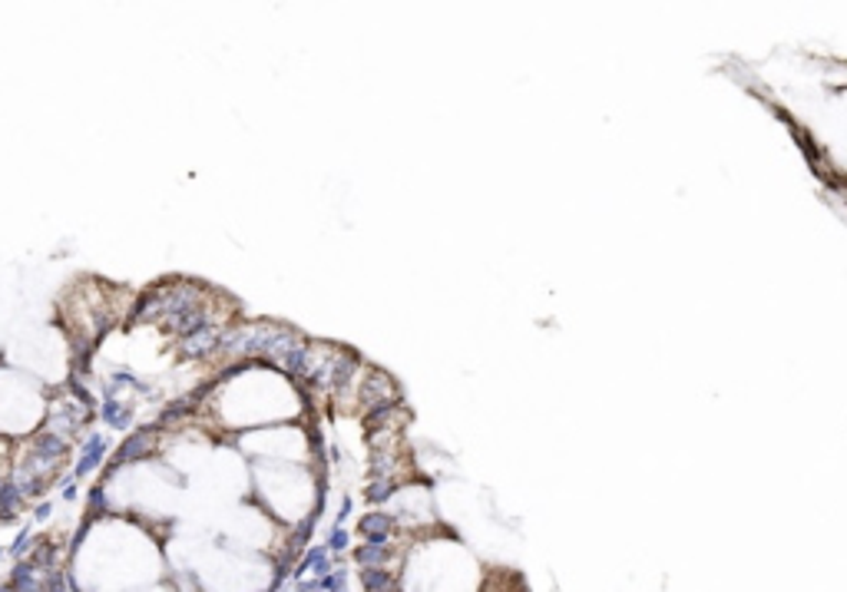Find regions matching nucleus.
<instances>
[{"label":"nucleus","mask_w":847,"mask_h":592,"mask_svg":"<svg viewBox=\"0 0 847 592\" xmlns=\"http://www.w3.org/2000/svg\"><path fill=\"white\" fill-rule=\"evenodd\" d=\"M0 477H7V474H0Z\"/></svg>","instance_id":"21"},{"label":"nucleus","mask_w":847,"mask_h":592,"mask_svg":"<svg viewBox=\"0 0 847 592\" xmlns=\"http://www.w3.org/2000/svg\"><path fill=\"white\" fill-rule=\"evenodd\" d=\"M159 434H162L159 424H146V427H139V431H133L126 441H119V447L109 454V467H106V474H103V484H106L119 467L142 464L146 457H152L156 447H159Z\"/></svg>","instance_id":"2"},{"label":"nucleus","mask_w":847,"mask_h":592,"mask_svg":"<svg viewBox=\"0 0 847 592\" xmlns=\"http://www.w3.org/2000/svg\"><path fill=\"white\" fill-rule=\"evenodd\" d=\"M99 421L109 427V431H129L133 427V404L129 401H103L99 404Z\"/></svg>","instance_id":"10"},{"label":"nucleus","mask_w":847,"mask_h":592,"mask_svg":"<svg viewBox=\"0 0 847 592\" xmlns=\"http://www.w3.org/2000/svg\"><path fill=\"white\" fill-rule=\"evenodd\" d=\"M3 557H7V547H0V560H3Z\"/></svg>","instance_id":"18"},{"label":"nucleus","mask_w":847,"mask_h":592,"mask_svg":"<svg viewBox=\"0 0 847 592\" xmlns=\"http://www.w3.org/2000/svg\"><path fill=\"white\" fill-rule=\"evenodd\" d=\"M89 417H96V411L93 408H86L83 401H76L66 388L53 398V404L43 411V431H50V434H60V437H66V441H73L86 424H89Z\"/></svg>","instance_id":"1"},{"label":"nucleus","mask_w":847,"mask_h":592,"mask_svg":"<svg viewBox=\"0 0 847 592\" xmlns=\"http://www.w3.org/2000/svg\"><path fill=\"white\" fill-rule=\"evenodd\" d=\"M358 586H361V592L401 590V573H394V570H358Z\"/></svg>","instance_id":"12"},{"label":"nucleus","mask_w":847,"mask_h":592,"mask_svg":"<svg viewBox=\"0 0 847 592\" xmlns=\"http://www.w3.org/2000/svg\"><path fill=\"white\" fill-rule=\"evenodd\" d=\"M325 547H328L335 557H348V553H351V530H348V527H331L328 537H325Z\"/></svg>","instance_id":"14"},{"label":"nucleus","mask_w":847,"mask_h":592,"mask_svg":"<svg viewBox=\"0 0 847 592\" xmlns=\"http://www.w3.org/2000/svg\"><path fill=\"white\" fill-rule=\"evenodd\" d=\"M7 480L20 490V497H23L27 504H30V500H36V504H40V500H43V494L53 487L50 480L36 477V474H33L27 464H20V461H13V464L7 467Z\"/></svg>","instance_id":"8"},{"label":"nucleus","mask_w":847,"mask_h":592,"mask_svg":"<svg viewBox=\"0 0 847 592\" xmlns=\"http://www.w3.org/2000/svg\"><path fill=\"white\" fill-rule=\"evenodd\" d=\"M3 480H7V477H0V487H3ZM0 520H3V507H0Z\"/></svg>","instance_id":"17"},{"label":"nucleus","mask_w":847,"mask_h":592,"mask_svg":"<svg viewBox=\"0 0 847 592\" xmlns=\"http://www.w3.org/2000/svg\"><path fill=\"white\" fill-rule=\"evenodd\" d=\"M229 325H209V328H199L192 331L189 338H179L176 341V358L179 361H209V358H219V345H222V331Z\"/></svg>","instance_id":"4"},{"label":"nucleus","mask_w":847,"mask_h":592,"mask_svg":"<svg viewBox=\"0 0 847 592\" xmlns=\"http://www.w3.org/2000/svg\"><path fill=\"white\" fill-rule=\"evenodd\" d=\"M50 517H53V504H50V500H40V504L33 507V527L46 524Z\"/></svg>","instance_id":"16"},{"label":"nucleus","mask_w":847,"mask_h":592,"mask_svg":"<svg viewBox=\"0 0 847 592\" xmlns=\"http://www.w3.org/2000/svg\"><path fill=\"white\" fill-rule=\"evenodd\" d=\"M278 592H292V590H288V586H285V590H278Z\"/></svg>","instance_id":"19"},{"label":"nucleus","mask_w":847,"mask_h":592,"mask_svg":"<svg viewBox=\"0 0 847 592\" xmlns=\"http://www.w3.org/2000/svg\"><path fill=\"white\" fill-rule=\"evenodd\" d=\"M109 454H113V441H109L106 434L93 431V434L80 444V457H76V464H73V480L80 484V480L93 477V474L103 467V461H106Z\"/></svg>","instance_id":"5"},{"label":"nucleus","mask_w":847,"mask_h":592,"mask_svg":"<svg viewBox=\"0 0 847 592\" xmlns=\"http://www.w3.org/2000/svg\"><path fill=\"white\" fill-rule=\"evenodd\" d=\"M351 510H354V500H351V497H341V507H338V514H335V527H345V524L351 520Z\"/></svg>","instance_id":"15"},{"label":"nucleus","mask_w":847,"mask_h":592,"mask_svg":"<svg viewBox=\"0 0 847 592\" xmlns=\"http://www.w3.org/2000/svg\"><path fill=\"white\" fill-rule=\"evenodd\" d=\"M388 592H404V590H388Z\"/></svg>","instance_id":"20"},{"label":"nucleus","mask_w":847,"mask_h":592,"mask_svg":"<svg viewBox=\"0 0 847 592\" xmlns=\"http://www.w3.org/2000/svg\"><path fill=\"white\" fill-rule=\"evenodd\" d=\"M20 451L33 454V457H40V461H50V464H63V461L73 454V441H66V437H60V434H50V431L36 427V431H33V434L20 444Z\"/></svg>","instance_id":"6"},{"label":"nucleus","mask_w":847,"mask_h":592,"mask_svg":"<svg viewBox=\"0 0 847 592\" xmlns=\"http://www.w3.org/2000/svg\"><path fill=\"white\" fill-rule=\"evenodd\" d=\"M401 494V480H394V477H378V480H368V487H364V504L371 507V510H384V504H391L394 497Z\"/></svg>","instance_id":"9"},{"label":"nucleus","mask_w":847,"mask_h":592,"mask_svg":"<svg viewBox=\"0 0 847 592\" xmlns=\"http://www.w3.org/2000/svg\"><path fill=\"white\" fill-rule=\"evenodd\" d=\"M404 457L398 447H384V451H371V467H368V477L378 480V477H394L398 480V471H401Z\"/></svg>","instance_id":"11"},{"label":"nucleus","mask_w":847,"mask_h":592,"mask_svg":"<svg viewBox=\"0 0 847 592\" xmlns=\"http://www.w3.org/2000/svg\"><path fill=\"white\" fill-rule=\"evenodd\" d=\"M0 507H3V527H10V524H17V517L27 510V500L20 497V490L10 484V480H3V487H0Z\"/></svg>","instance_id":"13"},{"label":"nucleus","mask_w":847,"mask_h":592,"mask_svg":"<svg viewBox=\"0 0 847 592\" xmlns=\"http://www.w3.org/2000/svg\"><path fill=\"white\" fill-rule=\"evenodd\" d=\"M358 537L361 543H398V520L388 510H368L358 517Z\"/></svg>","instance_id":"7"},{"label":"nucleus","mask_w":847,"mask_h":592,"mask_svg":"<svg viewBox=\"0 0 847 592\" xmlns=\"http://www.w3.org/2000/svg\"><path fill=\"white\" fill-rule=\"evenodd\" d=\"M381 404H401V388L388 371L368 368V374L358 381V411L368 414Z\"/></svg>","instance_id":"3"}]
</instances>
